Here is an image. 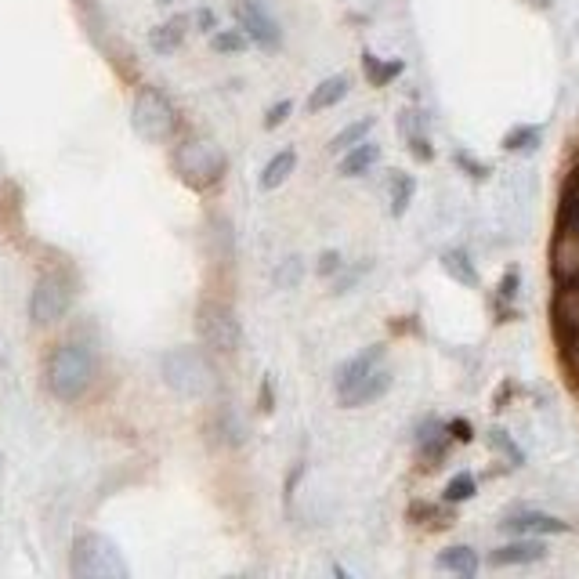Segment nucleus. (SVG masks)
Here are the masks:
<instances>
[{"label":"nucleus","instance_id":"39","mask_svg":"<svg viewBox=\"0 0 579 579\" xmlns=\"http://www.w3.org/2000/svg\"><path fill=\"white\" fill-rule=\"evenodd\" d=\"M196 22H200V29H214V15H210V11H200Z\"/></svg>","mask_w":579,"mask_h":579},{"label":"nucleus","instance_id":"30","mask_svg":"<svg viewBox=\"0 0 579 579\" xmlns=\"http://www.w3.org/2000/svg\"><path fill=\"white\" fill-rule=\"evenodd\" d=\"M561 362H565L569 377L579 384V333H572V337H561Z\"/></svg>","mask_w":579,"mask_h":579},{"label":"nucleus","instance_id":"8","mask_svg":"<svg viewBox=\"0 0 579 579\" xmlns=\"http://www.w3.org/2000/svg\"><path fill=\"white\" fill-rule=\"evenodd\" d=\"M69 304H73V283H69V276L48 272V276L37 279L33 294H29V319L37 326H51L69 312Z\"/></svg>","mask_w":579,"mask_h":579},{"label":"nucleus","instance_id":"12","mask_svg":"<svg viewBox=\"0 0 579 579\" xmlns=\"http://www.w3.org/2000/svg\"><path fill=\"white\" fill-rule=\"evenodd\" d=\"M504 532H518V536H554V532H565L569 525L554 518V514H543V511H522V514H511L507 522H500Z\"/></svg>","mask_w":579,"mask_h":579},{"label":"nucleus","instance_id":"6","mask_svg":"<svg viewBox=\"0 0 579 579\" xmlns=\"http://www.w3.org/2000/svg\"><path fill=\"white\" fill-rule=\"evenodd\" d=\"M196 330H200L203 344L221 355L239 352V344H243V326H239L236 312L221 301L200 304V312H196Z\"/></svg>","mask_w":579,"mask_h":579},{"label":"nucleus","instance_id":"27","mask_svg":"<svg viewBox=\"0 0 579 579\" xmlns=\"http://www.w3.org/2000/svg\"><path fill=\"white\" fill-rule=\"evenodd\" d=\"M475 489H478L475 475H453L442 496H446V504H464V500H471V496H475Z\"/></svg>","mask_w":579,"mask_h":579},{"label":"nucleus","instance_id":"13","mask_svg":"<svg viewBox=\"0 0 579 579\" xmlns=\"http://www.w3.org/2000/svg\"><path fill=\"white\" fill-rule=\"evenodd\" d=\"M547 558V547L540 540H514V543H504V547H496L489 554V565H536V561Z\"/></svg>","mask_w":579,"mask_h":579},{"label":"nucleus","instance_id":"29","mask_svg":"<svg viewBox=\"0 0 579 579\" xmlns=\"http://www.w3.org/2000/svg\"><path fill=\"white\" fill-rule=\"evenodd\" d=\"M489 446H493L496 453H504V456H507V464H511V467H518V464H522V460H525L522 449L514 446L511 435H507V431H500V428L489 431Z\"/></svg>","mask_w":579,"mask_h":579},{"label":"nucleus","instance_id":"4","mask_svg":"<svg viewBox=\"0 0 579 579\" xmlns=\"http://www.w3.org/2000/svg\"><path fill=\"white\" fill-rule=\"evenodd\" d=\"M174 171L189 189H210L225 174V152L207 138H189L174 149Z\"/></svg>","mask_w":579,"mask_h":579},{"label":"nucleus","instance_id":"3","mask_svg":"<svg viewBox=\"0 0 579 579\" xmlns=\"http://www.w3.org/2000/svg\"><path fill=\"white\" fill-rule=\"evenodd\" d=\"M69 569H73L76 579H127L131 576L120 547H116L109 536H102V532H80V536H76Z\"/></svg>","mask_w":579,"mask_h":579},{"label":"nucleus","instance_id":"9","mask_svg":"<svg viewBox=\"0 0 579 579\" xmlns=\"http://www.w3.org/2000/svg\"><path fill=\"white\" fill-rule=\"evenodd\" d=\"M232 15H236L239 29L250 37V44L265 51H276L283 44V29L279 22L268 15V8L261 0H232Z\"/></svg>","mask_w":579,"mask_h":579},{"label":"nucleus","instance_id":"38","mask_svg":"<svg viewBox=\"0 0 579 579\" xmlns=\"http://www.w3.org/2000/svg\"><path fill=\"white\" fill-rule=\"evenodd\" d=\"M261 409H265V413H272V380H261Z\"/></svg>","mask_w":579,"mask_h":579},{"label":"nucleus","instance_id":"26","mask_svg":"<svg viewBox=\"0 0 579 579\" xmlns=\"http://www.w3.org/2000/svg\"><path fill=\"white\" fill-rule=\"evenodd\" d=\"M540 142H543V131H540V127H514V131H507L504 149H507V152H532Z\"/></svg>","mask_w":579,"mask_h":579},{"label":"nucleus","instance_id":"36","mask_svg":"<svg viewBox=\"0 0 579 579\" xmlns=\"http://www.w3.org/2000/svg\"><path fill=\"white\" fill-rule=\"evenodd\" d=\"M518 283H522V276H518V268H511V272L504 276V283H500V297L511 301V297L518 294Z\"/></svg>","mask_w":579,"mask_h":579},{"label":"nucleus","instance_id":"24","mask_svg":"<svg viewBox=\"0 0 579 579\" xmlns=\"http://www.w3.org/2000/svg\"><path fill=\"white\" fill-rule=\"evenodd\" d=\"M413 192H417V185H413L409 174H395V178H391V214H395V218H402L409 210Z\"/></svg>","mask_w":579,"mask_h":579},{"label":"nucleus","instance_id":"25","mask_svg":"<svg viewBox=\"0 0 579 579\" xmlns=\"http://www.w3.org/2000/svg\"><path fill=\"white\" fill-rule=\"evenodd\" d=\"M210 48L218 51V55H239V51L250 48V37L243 29H221V33L210 37Z\"/></svg>","mask_w":579,"mask_h":579},{"label":"nucleus","instance_id":"34","mask_svg":"<svg viewBox=\"0 0 579 579\" xmlns=\"http://www.w3.org/2000/svg\"><path fill=\"white\" fill-rule=\"evenodd\" d=\"M333 272H341V254L337 250H323L319 254V276H333Z\"/></svg>","mask_w":579,"mask_h":579},{"label":"nucleus","instance_id":"23","mask_svg":"<svg viewBox=\"0 0 579 579\" xmlns=\"http://www.w3.org/2000/svg\"><path fill=\"white\" fill-rule=\"evenodd\" d=\"M373 116H366V120H355V124H348L341 134H333L330 138V152H348L352 145H359V142H366V134L373 131Z\"/></svg>","mask_w":579,"mask_h":579},{"label":"nucleus","instance_id":"33","mask_svg":"<svg viewBox=\"0 0 579 579\" xmlns=\"http://www.w3.org/2000/svg\"><path fill=\"white\" fill-rule=\"evenodd\" d=\"M409 152L417 156V160H435V149H431V142H428V134H417V138H409Z\"/></svg>","mask_w":579,"mask_h":579},{"label":"nucleus","instance_id":"2","mask_svg":"<svg viewBox=\"0 0 579 579\" xmlns=\"http://www.w3.org/2000/svg\"><path fill=\"white\" fill-rule=\"evenodd\" d=\"M163 384L181 399H210L218 391V370L200 348H171L160 359Z\"/></svg>","mask_w":579,"mask_h":579},{"label":"nucleus","instance_id":"17","mask_svg":"<svg viewBox=\"0 0 579 579\" xmlns=\"http://www.w3.org/2000/svg\"><path fill=\"white\" fill-rule=\"evenodd\" d=\"M348 87H352V80H348L344 73L341 76H326L323 84L308 95V113H323V109H333L337 102H344Z\"/></svg>","mask_w":579,"mask_h":579},{"label":"nucleus","instance_id":"14","mask_svg":"<svg viewBox=\"0 0 579 579\" xmlns=\"http://www.w3.org/2000/svg\"><path fill=\"white\" fill-rule=\"evenodd\" d=\"M417 449H420V456L435 467L449 449V428L446 424H438V420H424V424L417 428Z\"/></svg>","mask_w":579,"mask_h":579},{"label":"nucleus","instance_id":"1","mask_svg":"<svg viewBox=\"0 0 579 579\" xmlns=\"http://www.w3.org/2000/svg\"><path fill=\"white\" fill-rule=\"evenodd\" d=\"M95 370H98L95 352H91L87 344H80V341L58 344L55 352H51V359H48V388H51V395L62 399V402L84 399L87 388L95 384Z\"/></svg>","mask_w":579,"mask_h":579},{"label":"nucleus","instance_id":"10","mask_svg":"<svg viewBox=\"0 0 579 579\" xmlns=\"http://www.w3.org/2000/svg\"><path fill=\"white\" fill-rule=\"evenodd\" d=\"M551 319H554V333L561 337H572L579 333V279L576 283H558L551 301Z\"/></svg>","mask_w":579,"mask_h":579},{"label":"nucleus","instance_id":"11","mask_svg":"<svg viewBox=\"0 0 579 579\" xmlns=\"http://www.w3.org/2000/svg\"><path fill=\"white\" fill-rule=\"evenodd\" d=\"M388 388H391V373L377 366V370L366 373L359 384H352L348 391H337V395H341V406L344 409H359V406H370V402H377Z\"/></svg>","mask_w":579,"mask_h":579},{"label":"nucleus","instance_id":"22","mask_svg":"<svg viewBox=\"0 0 579 579\" xmlns=\"http://www.w3.org/2000/svg\"><path fill=\"white\" fill-rule=\"evenodd\" d=\"M442 268H446L456 283L478 286V272H475V265H471V257H467L464 250H446V254H442Z\"/></svg>","mask_w":579,"mask_h":579},{"label":"nucleus","instance_id":"31","mask_svg":"<svg viewBox=\"0 0 579 579\" xmlns=\"http://www.w3.org/2000/svg\"><path fill=\"white\" fill-rule=\"evenodd\" d=\"M399 127H402V134H406V142H409V138L424 134V116H420L417 109H406V113L399 116Z\"/></svg>","mask_w":579,"mask_h":579},{"label":"nucleus","instance_id":"32","mask_svg":"<svg viewBox=\"0 0 579 579\" xmlns=\"http://www.w3.org/2000/svg\"><path fill=\"white\" fill-rule=\"evenodd\" d=\"M290 109H294V102H290V98H283V102L272 105V109L265 113V127H268V131H276V127L283 124L286 116H290Z\"/></svg>","mask_w":579,"mask_h":579},{"label":"nucleus","instance_id":"19","mask_svg":"<svg viewBox=\"0 0 579 579\" xmlns=\"http://www.w3.org/2000/svg\"><path fill=\"white\" fill-rule=\"evenodd\" d=\"M294 167H297V152L294 149L276 152V156L265 163V171H261V189H265V192L279 189V185H283V181L294 174Z\"/></svg>","mask_w":579,"mask_h":579},{"label":"nucleus","instance_id":"20","mask_svg":"<svg viewBox=\"0 0 579 579\" xmlns=\"http://www.w3.org/2000/svg\"><path fill=\"white\" fill-rule=\"evenodd\" d=\"M377 160H380V145L359 142V145H352V149H348V156L341 160V174H344V178H359V174L370 171Z\"/></svg>","mask_w":579,"mask_h":579},{"label":"nucleus","instance_id":"35","mask_svg":"<svg viewBox=\"0 0 579 579\" xmlns=\"http://www.w3.org/2000/svg\"><path fill=\"white\" fill-rule=\"evenodd\" d=\"M456 163H460V167H464L471 178H485V174H489V167H485V163H478V160H471L467 152H456Z\"/></svg>","mask_w":579,"mask_h":579},{"label":"nucleus","instance_id":"28","mask_svg":"<svg viewBox=\"0 0 579 579\" xmlns=\"http://www.w3.org/2000/svg\"><path fill=\"white\" fill-rule=\"evenodd\" d=\"M304 276V261L301 257H286L283 265L276 268V286L279 290H294L297 283H301Z\"/></svg>","mask_w":579,"mask_h":579},{"label":"nucleus","instance_id":"15","mask_svg":"<svg viewBox=\"0 0 579 579\" xmlns=\"http://www.w3.org/2000/svg\"><path fill=\"white\" fill-rule=\"evenodd\" d=\"M185 33H189V19L185 15H174V19L160 22V26L149 33V48L156 51V55H174V51L181 48V40H185Z\"/></svg>","mask_w":579,"mask_h":579},{"label":"nucleus","instance_id":"5","mask_svg":"<svg viewBox=\"0 0 579 579\" xmlns=\"http://www.w3.org/2000/svg\"><path fill=\"white\" fill-rule=\"evenodd\" d=\"M131 127L145 142H167L174 134V127H178V113H174V105L167 102L163 91L142 87L131 105Z\"/></svg>","mask_w":579,"mask_h":579},{"label":"nucleus","instance_id":"7","mask_svg":"<svg viewBox=\"0 0 579 579\" xmlns=\"http://www.w3.org/2000/svg\"><path fill=\"white\" fill-rule=\"evenodd\" d=\"M551 276L554 283L579 279V210H558L551 239Z\"/></svg>","mask_w":579,"mask_h":579},{"label":"nucleus","instance_id":"18","mask_svg":"<svg viewBox=\"0 0 579 579\" xmlns=\"http://www.w3.org/2000/svg\"><path fill=\"white\" fill-rule=\"evenodd\" d=\"M438 572H453V576H475L478 572V554L471 547H449L435 558Z\"/></svg>","mask_w":579,"mask_h":579},{"label":"nucleus","instance_id":"41","mask_svg":"<svg viewBox=\"0 0 579 579\" xmlns=\"http://www.w3.org/2000/svg\"><path fill=\"white\" fill-rule=\"evenodd\" d=\"M160 4H171V0H160Z\"/></svg>","mask_w":579,"mask_h":579},{"label":"nucleus","instance_id":"16","mask_svg":"<svg viewBox=\"0 0 579 579\" xmlns=\"http://www.w3.org/2000/svg\"><path fill=\"white\" fill-rule=\"evenodd\" d=\"M380 359H384V348H380V344H377V348H370V352H359L355 359H348L341 370H337V391H348L352 384H359L366 373L377 370Z\"/></svg>","mask_w":579,"mask_h":579},{"label":"nucleus","instance_id":"21","mask_svg":"<svg viewBox=\"0 0 579 579\" xmlns=\"http://www.w3.org/2000/svg\"><path fill=\"white\" fill-rule=\"evenodd\" d=\"M362 69H366V80H370L373 87H388L391 80L402 73V62H399V58H388V62H380L377 55H370V51H366V55H362Z\"/></svg>","mask_w":579,"mask_h":579},{"label":"nucleus","instance_id":"40","mask_svg":"<svg viewBox=\"0 0 579 579\" xmlns=\"http://www.w3.org/2000/svg\"><path fill=\"white\" fill-rule=\"evenodd\" d=\"M525 4H529V8H540V11H547L554 4V0H525Z\"/></svg>","mask_w":579,"mask_h":579},{"label":"nucleus","instance_id":"37","mask_svg":"<svg viewBox=\"0 0 579 579\" xmlns=\"http://www.w3.org/2000/svg\"><path fill=\"white\" fill-rule=\"evenodd\" d=\"M449 428V438H456V442H471V424H467V420H453V424H446Z\"/></svg>","mask_w":579,"mask_h":579}]
</instances>
